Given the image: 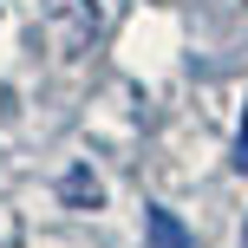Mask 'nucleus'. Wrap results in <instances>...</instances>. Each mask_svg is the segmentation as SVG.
<instances>
[{
	"label": "nucleus",
	"mask_w": 248,
	"mask_h": 248,
	"mask_svg": "<svg viewBox=\"0 0 248 248\" xmlns=\"http://www.w3.org/2000/svg\"><path fill=\"white\" fill-rule=\"evenodd\" d=\"M144 229H150V242H157V248H196V242L183 235V222H176L170 209H150V216H144Z\"/></svg>",
	"instance_id": "2"
},
{
	"label": "nucleus",
	"mask_w": 248,
	"mask_h": 248,
	"mask_svg": "<svg viewBox=\"0 0 248 248\" xmlns=\"http://www.w3.org/2000/svg\"><path fill=\"white\" fill-rule=\"evenodd\" d=\"M235 163L248 170V118H242V144H235Z\"/></svg>",
	"instance_id": "4"
},
{
	"label": "nucleus",
	"mask_w": 248,
	"mask_h": 248,
	"mask_svg": "<svg viewBox=\"0 0 248 248\" xmlns=\"http://www.w3.org/2000/svg\"><path fill=\"white\" fill-rule=\"evenodd\" d=\"M46 20H52V39L65 52L92 46V33H98V7L92 0H46Z\"/></svg>",
	"instance_id": "1"
},
{
	"label": "nucleus",
	"mask_w": 248,
	"mask_h": 248,
	"mask_svg": "<svg viewBox=\"0 0 248 248\" xmlns=\"http://www.w3.org/2000/svg\"><path fill=\"white\" fill-rule=\"evenodd\" d=\"M65 196H78V202L92 196V202H98V183H92V176H72V183H65Z\"/></svg>",
	"instance_id": "3"
}]
</instances>
